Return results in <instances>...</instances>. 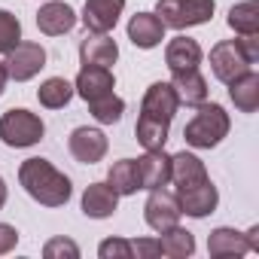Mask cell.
<instances>
[{"mask_svg": "<svg viewBox=\"0 0 259 259\" xmlns=\"http://www.w3.org/2000/svg\"><path fill=\"white\" fill-rule=\"evenodd\" d=\"M98 256H101V259H132V256H135V250H132V241L107 238V241H101Z\"/></svg>", "mask_w": 259, "mask_h": 259, "instance_id": "obj_30", "label": "cell"}, {"mask_svg": "<svg viewBox=\"0 0 259 259\" xmlns=\"http://www.w3.org/2000/svg\"><path fill=\"white\" fill-rule=\"evenodd\" d=\"M128 40L138 49H156L165 40V25L156 13H138L128 22Z\"/></svg>", "mask_w": 259, "mask_h": 259, "instance_id": "obj_14", "label": "cell"}, {"mask_svg": "<svg viewBox=\"0 0 259 259\" xmlns=\"http://www.w3.org/2000/svg\"><path fill=\"white\" fill-rule=\"evenodd\" d=\"M229 28L238 37L259 34V4H256V0H244V4L229 10Z\"/></svg>", "mask_w": 259, "mask_h": 259, "instance_id": "obj_25", "label": "cell"}, {"mask_svg": "<svg viewBox=\"0 0 259 259\" xmlns=\"http://www.w3.org/2000/svg\"><path fill=\"white\" fill-rule=\"evenodd\" d=\"M207 253L220 259V256H244V253H250V250H247L244 232H235V229H229V226H220V229H213L210 238H207Z\"/></svg>", "mask_w": 259, "mask_h": 259, "instance_id": "obj_22", "label": "cell"}, {"mask_svg": "<svg viewBox=\"0 0 259 259\" xmlns=\"http://www.w3.org/2000/svg\"><path fill=\"white\" fill-rule=\"evenodd\" d=\"M16 244H19V232L13 226H7V223H0V256L10 253Z\"/></svg>", "mask_w": 259, "mask_h": 259, "instance_id": "obj_32", "label": "cell"}, {"mask_svg": "<svg viewBox=\"0 0 259 259\" xmlns=\"http://www.w3.org/2000/svg\"><path fill=\"white\" fill-rule=\"evenodd\" d=\"M89 110H92V116H95L101 125H116V122L122 119V113H125V101L116 98V95H107V98L92 101Z\"/></svg>", "mask_w": 259, "mask_h": 259, "instance_id": "obj_27", "label": "cell"}, {"mask_svg": "<svg viewBox=\"0 0 259 259\" xmlns=\"http://www.w3.org/2000/svg\"><path fill=\"white\" fill-rule=\"evenodd\" d=\"M67 147H70V156L79 165H95V162H101L107 156V135L101 132V128L82 125V128H73L70 132Z\"/></svg>", "mask_w": 259, "mask_h": 259, "instance_id": "obj_9", "label": "cell"}, {"mask_svg": "<svg viewBox=\"0 0 259 259\" xmlns=\"http://www.w3.org/2000/svg\"><path fill=\"white\" fill-rule=\"evenodd\" d=\"M37 98H40L43 107H49V110H61V107L70 104V98H73V85H70L64 76H52V79H46V82L40 85Z\"/></svg>", "mask_w": 259, "mask_h": 259, "instance_id": "obj_26", "label": "cell"}, {"mask_svg": "<svg viewBox=\"0 0 259 259\" xmlns=\"http://www.w3.org/2000/svg\"><path fill=\"white\" fill-rule=\"evenodd\" d=\"M19 183L43 207H61L70 201V177L61 174L49 159H25L19 168Z\"/></svg>", "mask_w": 259, "mask_h": 259, "instance_id": "obj_2", "label": "cell"}, {"mask_svg": "<svg viewBox=\"0 0 259 259\" xmlns=\"http://www.w3.org/2000/svg\"><path fill=\"white\" fill-rule=\"evenodd\" d=\"M132 250H135L138 259H156V256H162V247H159V241H153V238L132 241Z\"/></svg>", "mask_w": 259, "mask_h": 259, "instance_id": "obj_31", "label": "cell"}, {"mask_svg": "<svg viewBox=\"0 0 259 259\" xmlns=\"http://www.w3.org/2000/svg\"><path fill=\"white\" fill-rule=\"evenodd\" d=\"M229 113L220 107V104H198V113L186 122L183 128V141L195 150H213L223 144V138L229 135Z\"/></svg>", "mask_w": 259, "mask_h": 259, "instance_id": "obj_3", "label": "cell"}, {"mask_svg": "<svg viewBox=\"0 0 259 259\" xmlns=\"http://www.w3.org/2000/svg\"><path fill=\"white\" fill-rule=\"evenodd\" d=\"M171 89H174L177 101H180V104H186V107H198V104H204V101H207V79L198 73V67H195V70L174 73Z\"/></svg>", "mask_w": 259, "mask_h": 259, "instance_id": "obj_21", "label": "cell"}, {"mask_svg": "<svg viewBox=\"0 0 259 259\" xmlns=\"http://www.w3.org/2000/svg\"><path fill=\"white\" fill-rule=\"evenodd\" d=\"M180 101L171 89V82H153L141 101V116L135 125V138L144 150H165L171 119L177 113Z\"/></svg>", "mask_w": 259, "mask_h": 259, "instance_id": "obj_1", "label": "cell"}, {"mask_svg": "<svg viewBox=\"0 0 259 259\" xmlns=\"http://www.w3.org/2000/svg\"><path fill=\"white\" fill-rule=\"evenodd\" d=\"M22 43V22L10 13V10H0V52H10Z\"/></svg>", "mask_w": 259, "mask_h": 259, "instance_id": "obj_28", "label": "cell"}, {"mask_svg": "<svg viewBox=\"0 0 259 259\" xmlns=\"http://www.w3.org/2000/svg\"><path fill=\"white\" fill-rule=\"evenodd\" d=\"M165 64L171 67V73H183V70H195L201 64V46L192 37H174L165 49Z\"/></svg>", "mask_w": 259, "mask_h": 259, "instance_id": "obj_17", "label": "cell"}, {"mask_svg": "<svg viewBox=\"0 0 259 259\" xmlns=\"http://www.w3.org/2000/svg\"><path fill=\"white\" fill-rule=\"evenodd\" d=\"M107 183L116 189V195H135L141 189L135 159H119V162H113L110 171H107Z\"/></svg>", "mask_w": 259, "mask_h": 259, "instance_id": "obj_23", "label": "cell"}, {"mask_svg": "<svg viewBox=\"0 0 259 259\" xmlns=\"http://www.w3.org/2000/svg\"><path fill=\"white\" fill-rule=\"evenodd\" d=\"M174 195H177L180 213L195 217V220H201V217L213 213V210H217V201H220V192H217V186H213L210 180H201V183H195V186L177 189Z\"/></svg>", "mask_w": 259, "mask_h": 259, "instance_id": "obj_10", "label": "cell"}, {"mask_svg": "<svg viewBox=\"0 0 259 259\" xmlns=\"http://www.w3.org/2000/svg\"><path fill=\"white\" fill-rule=\"evenodd\" d=\"M7 204V183H4V177H0V207Z\"/></svg>", "mask_w": 259, "mask_h": 259, "instance_id": "obj_35", "label": "cell"}, {"mask_svg": "<svg viewBox=\"0 0 259 259\" xmlns=\"http://www.w3.org/2000/svg\"><path fill=\"white\" fill-rule=\"evenodd\" d=\"M201 180H210V177H207V168L198 156H192L186 150L171 156V183H174V189H186V186H195Z\"/></svg>", "mask_w": 259, "mask_h": 259, "instance_id": "obj_19", "label": "cell"}, {"mask_svg": "<svg viewBox=\"0 0 259 259\" xmlns=\"http://www.w3.org/2000/svg\"><path fill=\"white\" fill-rule=\"evenodd\" d=\"M213 10H217L213 0H159L156 4V16L162 19V25L177 31L210 22Z\"/></svg>", "mask_w": 259, "mask_h": 259, "instance_id": "obj_5", "label": "cell"}, {"mask_svg": "<svg viewBox=\"0 0 259 259\" xmlns=\"http://www.w3.org/2000/svg\"><path fill=\"white\" fill-rule=\"evenodd\" d=\"M43 132L46 125L37 113L31 110H22V107H13L0 116V141L7 147H16V150H25V147H34L43 141Z\"/></svg>", "mask_w": 259, "mask_h": 259, "instance_id": "obj_4", "label": "cell"}, {"mask_svg": "<svg viewBox=\"0 0 259 259\" xmlns=\"http://www.w3.org/2000/svg\"><path fill=\"white\" fill-rule=\"evenodd\" d=\"M144 220L153 232H165L171 226L180 223V204H177V195L168 192L165 186L162 189H150V198L144 204Z\"/></svg>", "mask_w": 259, "mask_h": 259, "instance_id": "obj_8", "label": "cell"}, {"mask_svg": "<svg viewBox=\"0 0 259 259\" xmlns=\"http://www.w3.org/2000/svg\"><path fill=\"white\" fill-rule=\"evenodd\" d=\"M250 67H253V61L244 52L241 40H223L210 49V70L220 82H232L235 76H241Z\"/></svg>", "mask_w": 259, "mask_h": 259, "instance_id": "obj_6", "label": "cell"}, {"mask_svg": "<svg viewBox=\"0 0 259 259\" xmlns=\"http://www.w3.org/2000/svg\"><path fill=\"white\" fill-rule=\"evenodd\" d=\"M159 247H162V256H171V259H186L195 253V238L192 232L180 229V226H171L165 232H159Z\"/></svg>", "mask_w": 259, "mask_h": 259, "instance_id": "obj_24", "label": "cell"}, {"mask_svg": "<svg viewBox=\"0 0 259 259\" xmlns=\"http://www.w3.org/2000/svg\"><path fill=\"white\" fill-rule=\"evenodd\" d=\"M244 241H247L250 253H259V226H253L250 232H244Z\"/></svg>", "mask_w": 259, "mask_h": 259, "instance_id": "obj_33", "label": "cell"}, {"mask_svg": "<svg viewBox=\"0 0 259 259\" xmlns=\"http://www.w3.org/2000/svg\"><path fill=\"white\" fill-rule=\"evenodd\" d=\"M7 79H10V73H7V61H0V95H4V89H7Z\"/></svg>", "mask_w": 259, "mask_h": 259, "instance_id": "obj_34", "label": "cell"}, {"mask_svg": "<svg viewBox=\"0 0 259 259\" xmlns=\"http://www.w3.org/2000/svg\"><path fill=\"white\" fill-rule=\"evenodd\" d=\"M43 256L46 259H79V247H76V241H70V238H52V241H46V247H43Z\"/></svg>", "mask_w": 259, "mask_h": 259, "instance_id": "obj_29", "label": "cell"}, {"mask_svg": "<svg viewBox=\"0 0 259 259\" xmlns=\"http://www.w3.org/2000/svg\"><path fill=\"white\" fill-rule=\"evenodd\" d=\"M135 165L141 189H162L171 183V156H165V150H147L141 159H135Z\"/></svg>", "mask_w": 259, "mask_h": 259, "instance_id": "obj_13", "label": "cell"}, {"mask_svg": "<svg viewBox=\"0 0 259 259\" xmlns=\"http://www.w3.org/2000/svg\"><path fill=\"white\" fill-rule=\"evenodd\" d=\"M116 58H119V46L107 34H85L79 40V61L82 64L110 67V64H116Z\"/></svg>", "mask_w": 259, "mask_h": 259, "instance_id": "obj_15", "label": "cell"}, {"mask_svg": "<svg viewBox=\"0 0 259 259\" xmlns=\"http://www.w3.org/2000/svg\"><path fill=\"white\" fill-rule=\"evenodd\" d=\"M73 25H76V13H73V7H67V4H46V7H40V13H37V28L46 34V37H61V34H67V31H73Z\"/></svg>", "mask_w": 259, "mask_h": 259, "instance_id": "obj_16", "label": "cell"}, {"mask_svg": "<svg viewBox=\"0 0 259 259\" xmlns=\"http://www.w3.org/2000/svg\"><path fill=\"white\" fill-rule=\"evenodd\" d=\"M116 204H119V195L110 183H92L85 192H82V213L92 217V220H107L116 213Z\"/></svg>", "mask_w": 259, "mask_h": 259, "instance_id": "obj_18", "label": "cell"}, {"mask_svg": "<svg viewBox=\"0 0 259 259\" xmlns=\"http://www.w3.org/2000/svg\"><path fill=\"white\" fill-rule=\"evenodd\" d=\"M43 67H46V49H43L40 43H25V40H22L16 49L7 52V73H10V79H16V82L34 79Z\"/></svg>", "mask_w": 259, "mask_h": 259, "instance_id": "obj_7", "label": "cell"}, {"mask_svg": "<svg viewBox=\"0 0 259 259\" xmlns=\"http://www.w3.org/2000/svg\"><path fill=\"white\" fill-rule=\"evenodd\" d=\"M73 89H76V95H79L85 104H92V101H98V98H107V95H113V89H116V79H113L110 67L82 64V70H79V76H76Z\"/></svg>", "mask_w": 259, "mask_h": 259, "instance_id": "obj_12", "label": "cell"}, {"mask_svg": "<svg viewBox=\"0 0 259 259\" xmlns=\"http://www.w3.org/2000/svg\"><path fill=\"white\" fill-rule=\"evenodd\" d=\"M229 85V98H232V104L241 110V113H256V107H259V73L250 67V70H244L241 76H235L232 82H226Z\"/></svg>", "mask_w": 259, "mask_h": 259, "instance_id": "obj_20", "label": "cell"}, {"mask_svg": "<svg viewBox=\"0 0 259 259\" xmlns=\"http://www.w3.org/2000/svg\"><path fill=\"white\" fill-rule=\"evenodd\" d=\"M122 10H125V0H85L82 25L89 34H107L116 28Z\"/></svg>", "mask_w": 259, "mask_h": 259, "instance_id": "obj_11", "label": "cell"}]
</instances>
